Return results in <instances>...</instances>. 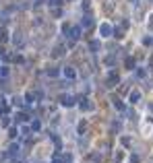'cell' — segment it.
I'll list each match as a JSON object with an SVG mask.
<instances>
[{"label": "cell", "mask_w": 153, "mask_h": 163, "mask_svg": "<svg viewBox=\"0 0 153 163\" xmlns=\"http://www.w3.org/2000/svg\"><path fill=\"white\" fill-rule=\"evenodd\" d=\"M143 44H145V46H151V44H153V37H145V39H143Z\"/></svg>", "instance_id": "18"}, {"label": "cell", "mask_w": 153, "mask_h": 163, "mask_svg": "<svg viewBox=\"0 0 153 163\" xmlns=\"http://www.w3.org/2000/svg\"><path fill=\"white\" fill-rule=\"evenodd\" d=\"M60 74V70H56V68H48V77H58Z\"/></svg>", "instance_id": "15"}, {"label": "cell", "mask_w": 153, "mask_h": 163, "mask_svg": "<svg viewBox=\"0 0 153 163\" xmlns=\"http://www.w3.org/2000/svg\"><path fill=\"white\" fill-rule=\"evenodd\" d=\"M62 74H64L66 79H75V77H77V72H75V68H71V66H68V68H64V70H62Z\"/></svg>", "instance_id": "10"}, {"label": "cell", "mask_w": 153, "mask_h": 163, "mask_svg": "<svg viewBox=\"0 0 153 163\" xmlns=\"http://www.w3.org/2000/svg\"><path fill=\"white\" fill-rule=\"evenodd\" d=\"M89 47H91L93 52H97V50H99V41H97V39H93V41L89 44Z\"/></svg>", "instance_id": "14"}, {"label": "cell", "mask_w": 153, "mask_h": 163, "mask_svg": "<svg viewBox=\"0 0 153 163\" xmlns=\"http://www.w3.org/2000/svg\"><path fill=\"white\" fill-rule=\"evenodd\" d=\"M137 77H139V79H143V77H145V70L139 68V70H137Z\"/></svg>", "instance_id": "22"}, {"label": "cell", "mask_w": 153, "mask_h": 163, "mask_svg": "<svg viewBox=\"0 0 153 163\" xmlns=\"http://www.w3.org/2000/svg\"><path fill=\"white\" fill-rule=\"evenodd\" d=\"M17 153H19V145H12L11 149H8V155H11V157H15Z\"/></svg>", "instance_id": "12"}, {"label": "cell", "mask_w": 153, "mask_h": 163, "mask_svg": "<svg viewBox=\"0 0 153 163\" xmlns=\"http://www.w3.org/2000/svg\"><path fill=\"white\" fill-rule=\"evenodd\" d=\"M25 120H27L25 114H17V122H25Z\"/></svg>", "instance_id": "17"}, {"label": "cell", "mask_w": 153, "mask_h": 163, "mask_svg": "<svg viewBox=\"0 0 153 163\" xmlns=\"http://www.w3.org/2000/svg\"><path fill=\"white\" fill-rule=\"evenodd\" d=\"M68 35H71V46L81 37V27H72V29H68Z\"/></svg>", "instance_id": "1"}, {"label": "cell", "mask_w": 153, "mask_h": 163, "mask_svg": "<svg viewBox=\"0 0 153 163\" xmlns=\"http://www.w3.org/2000/svg\"><path fill=\"white\" fill-rule=\"evenodd\" d=\"M52 4H54V6H60V4H62V0H52Z\"/></svg>", "instance_id": "25"}, {"label": "cell", "mask_w": 153, "mask_h": 163, "mask_svg": "<svg viewBox=\"0 0 153 163\" xmlns=\"http://www.w3.org/2000/svg\"><path fill=\"white\" fill-rule=\"evenodd\" d=\"M118 81H120V77H118L116 72H110V74H108V87H116Z\"/></svg>", "instance_id": "4"}, {"label": "cell", "mask_w": 153, "mask_h": 163, "mask_svg": "<svg viewBox=\"0 0 153 163\" xmlns=\"http://www.w3.org/2000/svg\"><path fill=\"white\" fill-rule=\"evenodd\" d=\"M12 44H15V46L17 47H23V37H21V33H15V37H12Z\"/></svg>", "instance_id": "8"}, {"label": "cell", "mask_w": 153, "mask_h": 163, "mask_svg": "<svg viewBox=\"0 0 153 163\" xmlns=\"http://www.w3.org/2000/svg\"><path fill=\"white\" fill-rule=\"evenodd\" d=\"M0 58H6V54H4V50L0 47Z\"/></svg>", "instance_id": "26"}, {"label": "cell", "mask_w": 153, "mask_h": 163, "mask_svg": "<svg viewBox=\"0 0 153 163\" xmlns=\"http://www.w3.org/2000/svg\"><path fill=\"white\" fill-rule=\"evenodd\" d=\"M112 33L116 35L118 39H120V37H124V27H118V29H114V31H112Z\"/></svg>", "instance_id": "11"}, {"label": "cell", "mask_w": 153, "mask_h": 163, "mask_svg": "<svg viewBox=\"0 0 153 163\" xmlns=\"http://www.w3.org/2000/svg\"><path fill=\"white\" fill-rule=\"evenodd\" d=\"M122 145H124V147H128V145H130V139H128V136H122Z\"/></svg>", "instance_id": "19"}, {"label": "cell", "mask_w": 153, "mask_h": 163, "mask_svg": "<svg viewBox=\"0 0 153 163\" xmlns=\"http://www.w3.org/2000/svg\"><path fill=\"white\" fill-rule=\"evenodd\" d=\"M114 107H116V109H120V112L124 109V105H122V101H120V99H114Z\"/></svg>", "instance_id": "16"}, {"label": "cell", "mask_w": 153, "mask_h": 163, "mask_svg": "<svg viewBox=\"0 0 153 163\" xmlns=\"http://www.w3.org/2000/svg\"><path fill=\"white\" fill-rule=\"evenodd\" d=\"M66 161H71V155H64V157H60L58 153L52 157V163H66Z\"/></svg>", "instance_id": "6"}, {"label": "cell", "mask_w": 153, "mask_h": 163, "mask_svg": "<svg viewBox=\"0 0 153 163\" xmlns=\"http://www.w3.org/2000/svg\"><path fill=\"white\" fill-rule=\"evenodd\" d=\"M31 130H39V122H37V120L35 122H31Z\"/></svg>", "instance_id": "21"}, {"label": "cell", "mask_w": 153, "mask_h": 163, "mask_svg": "<svg viewBox=\"0 0 153 163\" xmlns=\"http://www.w3.org/2000/svg\"><path fill=\"white\" fill-rule=\"evenodd\" d=\"M130 2H137V0H130Z\"/></svg>", "instance_id": "27"}, {"label": "cell", "mask_w": 153, "mask_h": 163, "mask_svg": "<svg viewBox=\"0 0 153 163\" xmlns=\"http://www.w3.org/2000/svg\"><path fill=\"white\" fill-rule=\"evenodd\" d=\"M60 103L64 105V107H72L75 105V99H72L71 95H64V97H60Z\"/></svg>", "instance_id": "5"}, {"label": "cell", "mask_w": 153, "mask_h": 163, "mask_svg": "<svg viewBox=\"0 0 153 163\" xmlns=\"http://www.w3.org/2000/svg\"><path fill=\"white\" fill-rule=\"evenodd\" d=\"M130 163H139V157H137V155H132V157H130Z\"/></svg>", "instance_id": "23"}, {"label": "cell", "mask_w": 153, "mask_h": 163, "mask_svg": "<svg viewBox=\"0 0 153 163\" xmlns=\"http://www.w3.org/2000/svg\"><path fill=\"white\" fill-rule=\"evenodd\" d=\"M79 109H81V112H93V103H89V99L83 97L81 103H79Z\"/></svg>", "instance_id": "2"}, {"label": "cell", "mask_w": 153, "mask_h": 163, "mask_svg": "<svg viewBox=\"0 0 153 163\" xmlns=\"http://www.w3.org/2000/svg\"><path fill=\"white\" fill-rule=\"evenodd\" d=\"M114 62H116V58H114V56H110V58H106V64H110V66H112Z\"/></svg>", "instance_id": "20"}, {"label": "cell", "mask_w": 153, "mask_h": 163, "mask_svg": "<svg viewBox=\"0 0 153 163\" xmlns=\"http://www.w3.org/2000/svg\"><path fill=\"white\" fill-rule=\"evenodd\" d=\"M141 99V91H130V95H128V101L130 103H137Z\"/></svg>", "instance_id": "7"}, {"label": "cell", "mask_w": 153, "mask_h": 163, "mask_svg": "<svg viewBox=\"0 0 153 163\" xmlns=\"http://www.w3.org/2000/svg\"><path fill=\"white\" fill-rule=\"evenodd\" d=\"M149 29H151V31H153V15H151V17H149Z\"/></svg>", "instance_id": "24"}, {"label": "cell", "mask_w": 153, "mask_h": 163, "mask_svg": "<svg viewBox=\"0 0 153 163\" xmlns=\"http://www.w3.org/2000/svg\"><path fill=\"white\" fill-rule=\"evenodd\" d=\"M81 27L83 29H91V27H93V19H91V17H85L83 23H81Z\"/></svg>", "instance_id": "9"}, {"label": "cell", "mask_w": 153, "mask_h": 163, "mask_svg": "<svg viewBox=\"0 0 153 163\" xmlns=\"http://www.w3.org/2000/svg\"><path fill=\"white\" fill-rule=\"evenodd\" d=\"M124 64H126V68H128V70L135 68V60H132V58H126V62H124Z\"/></svg>", "instance_id": "13"}, {"label": "cell", "mask_w": 153, "mask_h": 163, "mask_svg": "<svg viewBox=\"0 0 153 163\" xmlns=\"http://www.w3.org/2000/svg\"><path fill=\"white\" fill-rule=\"evenodd\" d=\"M112 31H114V29H112L108 23H101V25H99V33H101V37H110V35H112Z\"/></svg>", "instance_id": "3"}]
</instances>
